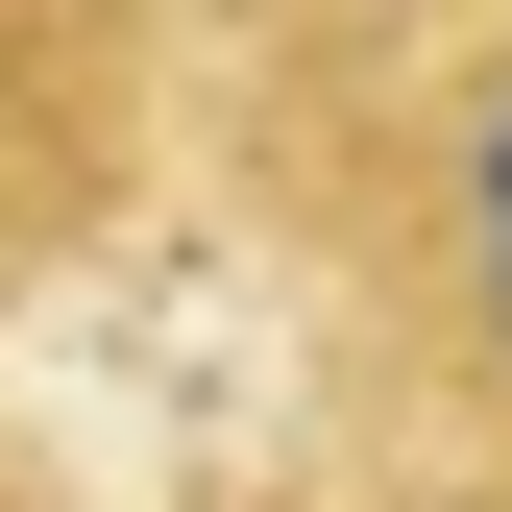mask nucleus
Masks as SVG:
<instances>
[{"mask_svg": "<svg viewBox=\"0 0 512 512\" xmlns=\"http://www.w3.org/2000/svg\"><path fill=\"white\" fill-rule=\"evenodd\" d=\"M171 49H244V74H293V122H342V98H391L464 0H147Z\"/></svg>", "mask_w": 512, "mask_h": 512, "instance_id": "3", "label": "nucleus"}, {"mask_svg": "<svg viewBox=\"0 0 512 512\" xmlns=\"http://www.w3.org/2000/svg\"><path fill=\"white\" fill-rule=\"evenodd\" d=\"M147 122H171V25L147 0H0V293L74 269L147 196Z\"/></svg>", "mask_w": 512, "mask_h": 512, "instance_id": "2", "label": "nucleus"}, {"mask_svg": "<svg viewBox=\"0 0 512 512\" xmlns=\"http://www.w3.org/2000/svg\"><path fill=\"white\" fill-rule=\"evenodd\" d=\"M317 171H342V269L391 317L415 415L464 464H512V0H464L391 98H342Z\"/></svg>", "mask_w": 512, "mask_h": 512, "instance_id": "1", "label": "nucleus"}]
</instances>
